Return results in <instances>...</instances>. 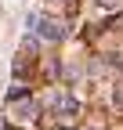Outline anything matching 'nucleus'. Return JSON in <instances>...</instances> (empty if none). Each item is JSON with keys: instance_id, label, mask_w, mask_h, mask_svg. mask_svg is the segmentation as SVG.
<instances>
[{"instance_id": "f257e3e1", "label": "nucleus", "mask_w": 123, "mask_h": 130, "mask_svg": "<svg viewBox=\"0 0 123 130\" xmlns=\"http://www.w3.org/2000/svg\"><path fill=\"white\" fill-rule=\"evenodd\" d=\"M40 32H43L47 40H62V36H65V25L54 22V18H40Z\"/></svg>"}]
</instances>
